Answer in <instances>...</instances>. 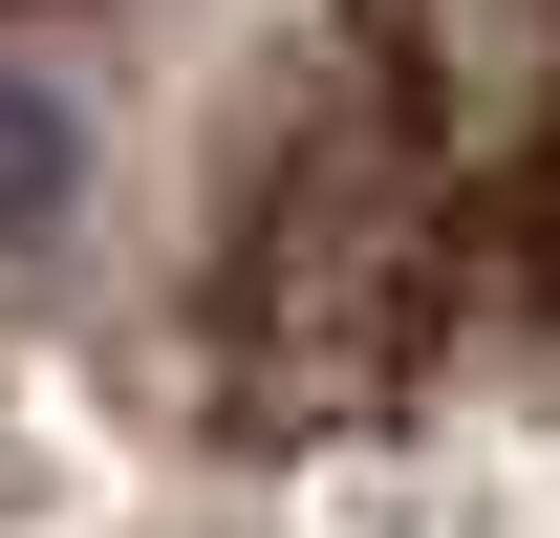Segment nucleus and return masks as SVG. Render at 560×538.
Listing matches in <instances>:
<instances>
[{"mask_svg": "<svg viewBox=\"0 0 560 538\" xmlns=\"http://www.w3.org/2000/svg\"><path fill=\"white\" fill-rule=\"evenodd\" d=\"M44 173H66V130H44V108H22V86H0V237H22V215H44Z\"/></svg>", "mask_w": 560, "mask_h": 538, "instance_id": "f257e3e1", "label": "nucleus"}]
</instances>
